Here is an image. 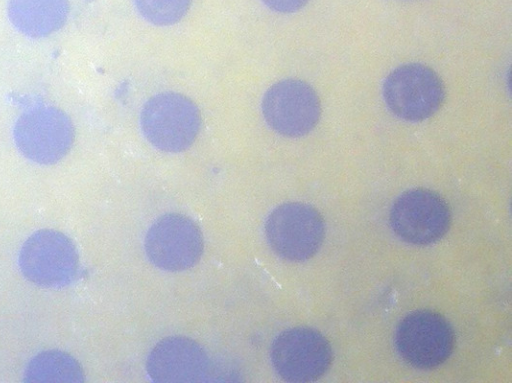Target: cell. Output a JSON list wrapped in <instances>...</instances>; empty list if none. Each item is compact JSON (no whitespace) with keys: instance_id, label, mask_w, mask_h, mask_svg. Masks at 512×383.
Returning <instances> with one entry per match:
<instances>
[{"instance_id":"obj_1","label":"cell","mask_w":512,"mask_h":383,"mask_svg":"<svg viewBox=\"0 0 512 383\" xmlns=\"http://www.w3.org/2000/svg\"><path fill=\"white\" fill-rule=\"evenodd\" d=\"M140 126L155 148L178 153L193 144L200 130L201 116L196 104L188 97L163 92L146 101L140 113Z\"/></svg>"},{"instance_id":"obj_2","label":"cell","mask_w":512,"mask_h":383,"mask_svg":"<svg viewBox=\"0 0 512 383\" xmlns=\"http://www.w3.org/2000/svg\"><path fill=\"white\" fill-rule=\"evenodd\" d=\"M270 248L282 259L302 262L313 257L325 237V224L313 206L288 202L277 206L265 222Z\"/></svg>"},{"instance_id":"obj_3","label":"cell","mask_w":512,"mask_h":383,"mask_svg":"<svg viewBox=\"0 0 512 383\" xmlns=\"http://www.w3.org/2000/svg\"><path fill=\"white\" fill-rule=\"evenodd\" d=\"M382 93L388 109L408 122H421L433 116L445 97L440 77L420 63L395 68L386 77Z\"/></svg>"},{"instance_id":"obj_4","label":"cell","mask_w":512,"mask_h":383,"mask_svg":"<svg viewBox=\"0 0 512 383\" xmlns=\"http://www.w3.org/2000/svg\"><path fill=\"white\" fill-rule=\"evenodd\" d=\"M22 274L33 284L59 289L76 278L79 255L72 240L63 233L42 229L32 234L19 254Z\"/></svg>"},{"instance_id":"obj_5","label":"cell","mask_w":512,"mask_h":383,"mask_svg":"<svg viewBox=\"0 0 512 383\" xmlns=\"http://www.w3.org/2000/svg\"><path fill=\"white\" fill-rule=\"evenodd\" d=\"M14 142L28 160L51 165L60 161L74 141L69 116L53 106L36 107L22 113L13 128Z\"/></svg>"},{"instance_id":"obj_6","label":"cell","mask_w":512,"mask_h":383,"mask_svg":"<svg viewBox=\"0 0 512 383\" xmlns=\"http://www.w3.org/2000/svg\"><path fill=\"white\" fill-rule=\"evenodd\" d=\"M395 345L404 361L415 368L428 370L449 358L455 346V333L441 314L417 310L399 323Z\"/></svg>"},{"instance_id":"obj_7","label":"cell","mask_w":512,"mask_h":383,"mask_svg":"<svg viewBox=\"0 0 512 383\" xmlns=\"http://www.w3.org/2000/svg\"><path fill=\"white\" fill-rule=\"evenodd\" d=\"M270 359L277 374L288 382H311L330 368L333 353L328 340L316 329L294 327L273 341Z\"/></svg>"},{"instance_id":"obj_8","label":"cell","mask_w":512,"mask_h":383,"mask_svg":"<svg viewBox=\"0 0 512 383\" xmlns=\"http://www.w3.org/2000/svg\"><path fill=\"white\" fill-rule=\"evenodd\" d=\"M389 222L394 233L403 241L428 245L448 232L451 213L446 201L436 192L414 188L395 199Z\"/></svg>"},{"instance_id":"obj_9","label":"cell","mask_w":512,"mask_h":383,"mask_svg":"<svg viewBox=\"0 0 512 383\" xmlns=\"http://www.w3.org/2000/svg\"><path fill=\"white\" fill-rule=\"evenodd\" d=\"M266 123L285 137H301L311 132L321 116V103L306 82L289 78L273 84L262 99Z\"/></svg>"},{"instance_id":"obj_10","label":"cell","mask_w":512,"mask_h":383,"mask_svg":"<svg viewBox=\"0 0 512 383\" xmlns=\"http://www.w3.org/2000/svg\"><path fill=\"white\" fill-rule=\"evenodd\" d=\"M203 236L189 217L169 213L159 217L148 229L144 248L157 268L176 272L195 266L203 253Z\"/></svg>"},{"instance_id":"obj_11","label":"cell","mask_w":512,"mask_h":383,"mask_svg":"<svg viewBox=\"0 0 512 383\" xmlns=\"http://www.w3.org/2000/svg\"><path fill=\"white\" fill-rule=\"evenodd\" d=\"M146 370L153 382H204L209 376L210 361L196 341L184 336H170L153 347Z\"/></svg>"},{"instance_id":"obj_12","label":"cell","mask_w":512,"mask_h":383,"mask_svg":"<svg viewBox=\"0 0 512 383\" xmlns=\"http://www.w3.org/2000/svg\"><path fill=\"white\" fill-rule=\"evenodd\" d=\"M68 14V0H9L7 5L13 27L30 38H43L58 31Z\"/></svg>"},{"instance_id":"obj_13","label":"cell","mask_w":512,"mask_h":383,"mask_svg":"<svg viewBox=\"0 0 512 383\" xmlns=\"http://www.w3.org/2000/svg\"><path fill=\"white\" fill-rule=\"evenodd\" d=\"M24 382L80 383L85 375L80 363L66 352L48 350L37 354L28 363Z\"/></svg>"},{"instance_id":"obj_14","label":"cell","mask_w":512,"mask_h":383,"mask_svg":"<svg viewBox=\"0 0 512 383\" xmlns=\"http://www.w3.org/2000/svg\"><path fill=\"white\" fill-rule=\"evenodd\" d=\"M134 4L146 21L157 26H168L184 17L191 0H134Z\"/></svg>"},{"instance_id":"obj_15","label":"cell","mask_w":512,"mask_h":383,"mask_svg":"<svg viewBox=\"0 0 512 383\" xmlns=\"http://www.w3.org/2000/svg\"><path fill=\"white\" fill-rule=\"evenodd\" d=\"M268 8L280 13H293L303 8L309 0H261Z\"/></svg>"}]
</instances>
